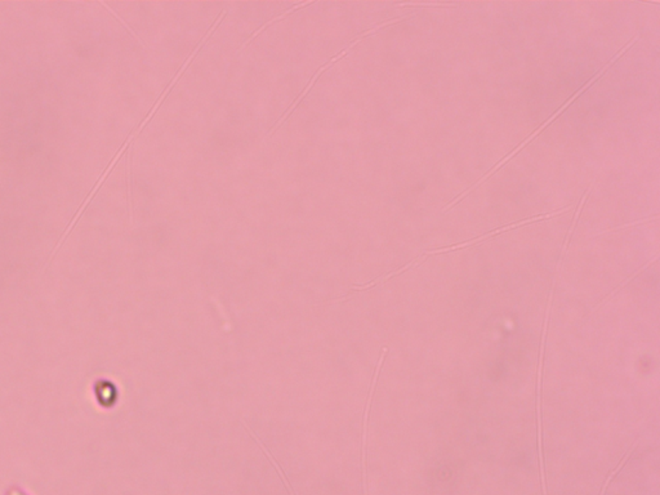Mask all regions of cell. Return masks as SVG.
I'll use <instances>...</instances> for the list:
<instances>
[{
	"instance_id": "cell-1",
	"label": "cell",
	"mask_w": 660,
	"mask_h": 495,
	"mask_svg": "<svg viewBox=\"0 0 660 495\" xmlns=\"http://www.w3.org/2000/svg\"><path fill=\"white\" fill-rule=\"evenodd\" d=\"M633 43H634V40H631V42L628 43V44H627V45H625V48H623V50H619V53H617V55H615V56L613 57V60H611L610 62H609V64L606 65V66H605V67H603V70L600 71V72H598V74H597V75H595V77H593V78L591 79V80H589L588 83H587V84H586V85H584V87H583L582 89H579V91H578V92L575 93L574 96H573V97H571V99H569L568 102H566V104H565V105H564V106L561 107L560 110H559V111H557V113H554V116H552V118H549V119H548V121H547L546 123H544V124H543V126H542V127L539 128V129H537V130H535V132H534V133H532V135H530V137H529V138H527V140H525V141L522 142V143H521V145H520V146H518V149L513 150V151H512V152H511V154H510V155L505 156V157H504L503 160H500V162H499V163H498L497 165H496V167H494V168H493V169L490 170L489 173H486V176H483V177L481 178V179H480V181H479V182H476V184H474V186H472V187H471V189H469V190H467V191L463 192V194H461V195H459V196H458V198L455 199V200H453V201H452V203H449V204H447V208H445V209H450V208H452V206H454V204H457V203H458V201H461L462 199L464 198V196H466V195H467V194H469V192L472 191V190H474V189H475V187H477V186H479V184H483V181H485V179H488V178H489L490 176H491V174H493V173H494V172H496V170L499 169V168H500V167H502V165H503V164L507 163V162H508V160H510V159H511L512 156L516 155V154H518V151H521V149H522V148H525L526 145H527V143H529V142H532V138H534V137H537V135H539L540 132H542V130H543V129H544V128H546L547 126H548V124H549V123H552V121H554V119H556V118H557V116H559V115H560V113H562V111H564V110H565V109H566V107L570 106V105H571V102H573V101H574V99H576V97H578V96H581V94H582V93L584 92V91H586V89H587V88H588V87H591V85L593 84V83H595V82H596L597 79L600 78V77H601V75H603V72H605V71H606V70H608V69H609V66H610V65H613V62H615V61H617V58H619V57L622 56V55H623V53H625V50H628V48H630V47H631V45H632V44H633Z\"/></svg>"
},
{
	"instance_id": "cell-2",
	"label": "cell",
	"mask_w": 660,
	"mask_h": 495,
	"mask_svg": "<svg viewBox=\"0 0 660 495\" xmlns=\"http://www.w3.org/2000/svg\"><path fill=\"white\" fill-rule=\"evenodd\" d=\"M362 35L359 36V38H357V39H356L355 42L352 43V44H351V45H348V47H347V48H346V50H342L341 53H340V55H338V56L333 57V58H332V60H330V61H329V62H328L327 65H324V66H321V67H320L319 70H318V72H316V74H315V75H313V79H311V82H310V84H308V87H307V88H306L305 91H303V93H302V94H301V96H299L298 99H297V101H296V102H294V104H293V105H291V106L289 107V110H288V111H286V113H285L284 115H283V116H281V119H280V121H277L276 126H275V127H274V128H272V129H271L270 133H269V135H272V133H274V132H275V130H276L277 128L280 127V126H281V124H283V123H284L285 119H286V118H288V116H289V115H291V111H293V110H294V109H296V107L298 106L299 102H301V101H302V99H303V97H305V96H306V94H307V93L310 92V89H311V88H313V85L315 84V82H316V80H318V78H319L320 75H321V74H323V72H324V71L327 70V69H329V67H330V66H332V65H333L334 62H337V61H338V60H341L342 57L346 56V55H347L348 52H349V50H352V48H354V47H355L356 44H359V43L362 42Z\"/></svg>"
},
{
	"instance_id": "cell-3",
	"label": "cell",
	"mask_w": 660,
	"mask_h": 495,
	"mask_svg": "<svg viewBox=\"0 0 660 495\" xmlns=\"http://www.w3.org/2000/svg\"><path fill=\"white\" fill-rule=\"evenodd\" d=\"M310 4H313V1H306V3H301V4H297V6H294V7H291V9H288V11L285 12V13L280 14V16H277V17H275V18H272V20H271V21L267 22L266 25H263L262 28H258L256 33H255L253 35L250 36V38H249L247 42L242 44V48H244L245 45H248L249 43L252 42V40H253V39H255V38H256V36L258 35V34H261V33H262L264 28H269L271 23H274V22L279 21V20H283L285 16H288V14H291V12H294V11H297V9H299V8H303V7H306V6H310Z\"/></svg>"
},
{
	"instance_id": "cell-4",
	"label": "cell",
	"mask_w": 660,
	"mask_h": 495,
	"mask_svg": "<svg viewBox=\"0 0 660 495\" xmlns=\"http://www.w3.org/2000/svg\"><path fill=\"white\" fill-rule=\"evenodd\" d=\"M447 6H454V4H439V3H413V4H398V7H447Z\"/></svg>"
},
{
	"instance_id": "cell-5",
	"label": "cell",
	"mask_w": 660,
	"mask_h": 495,
	"mask_svg": "<svg viewBox=\"0 0 660 495\" xmlns=\"http://www.w3.org/2000/svg\"><path fill=\"white\" fill-rule=\"evenodd\" d=\"M4 495H33L30 494L29 491L26 489L22 488V486H18V485H12L6 490Z\"/></svg>"
}]
</instances>
